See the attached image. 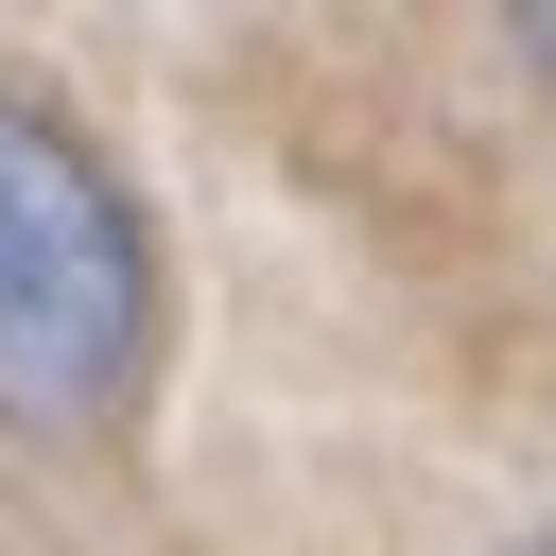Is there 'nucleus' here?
Here are the masks:
<instances>
[{"label":"nucleus","instance_id":"nucleus-1","mask_svg":"<svg viewBox=\"0 0 556 556\" xmlns=\"http://www.w3.org/2000/svg\"><path fill=\"white\" fill-rule=\"evenodd\" d=\"M139 400V208L122 174L0 87V417L104 434Z\"/></svg>","mask_w":556,"mask_h":556},{"label":"nucleus","instance_id":"nucleus-2","mask_svg":"<svg viewBox=\"0 0 556 556\" xmlns=\"http://www.w3.org/2000/svg\"><path fill=\"white\" fill-rule=\"evenodd\" d=\"M521 556H556V539H521Z\"/></svg>","mask_w":556,"mask_h":556}]
</instances>
